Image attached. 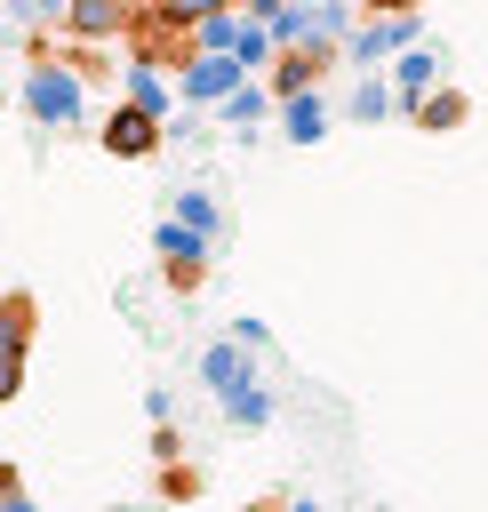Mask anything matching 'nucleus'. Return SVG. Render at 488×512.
Listing matches in <instances>:
<instances>
[{"mask_svg":"<svg viewBox=\"0 0 488 512\" xmlns=\"http://www.w3.org/2000/svg\"><path fill=\"white\" fill-rule=\"evenodd\" d=\"M16 96H24V112H32L40 128H88V88H80V72H72L40 32H32V64H24Z\"/></svg>","mask_w":488,"mask_h":512,"instance_id":"f257e3e1","label":"nucleus"},{"mask_svg":"<svg viewBox=\"0 0 488 512\" xmlns=\"http://www.w3.org/2000/svg\"><path fill=\"white\" fill-rule=\"evenodd\" d=\"M32 328H40V304L24 288L0 296V400L24 392V360H32Z\"/></svg>","mask_w":488,"mask_h":512,"instance_id":"f03ea898","label":"nucleus"},{"mask_svg":"<svg viewBox=\"0 0 488 512\" xmlns=\"http://www.w3.org/2000/svg\"><path fill=\"white\" fill-rule=\"evenodd\" d=\"M208 232H192L184 216H160L152 224V256H160V272H168V288H200V272H208Z\"/></svg>","mask_w":488,"mask_h":512,"instance_id":"7ed1b4c3","label":"nucleus"},{"mask_svg":"<svg viewBox=\"0 0 488 512\" xmlns=\"http://www.w3.org/2000/svg\"><path fill=\"white\" fill-rule=\"evenodd\" d=\"M96 136H104V152H112V160H152V152H160V120H152V112H136L128 96H120V104H104V128H96Z\"/></svg>","mask_w":488,"mask_h":512,"instance_id":"20e7f679","label":"nucleus"},{"mask_svg":"<svg viewBox=\"0 0 488 512\" xmlns=\"http://www.w3.org/2000/svg\"><path fill=\"white\" fill-rule=\"evenodd\" d=\"M240 80H248V72H240L232 56H192V64H176V104H224Z\"/></svg>","mask_w":488,"mask_h":512,"instance_id":"39448f33","label":"nucleus"},{"mask_svg":"<svg viewBox=\"0 0 488 512\" xmlns=\"http://www.w3.org/2000/svg\"><path fill=\"white\" fill-rule=\"evenodd\" d=\"M120 96H128L136 112L168 120V112H176V72H168V64H144V56H128V64H120Z\"/></svg>","mask_w":488,"mask_h":512,"instance_id":"423d86ee","label":"nucleus"},{"mask_svg":"<svg viewBox=\"0 0 488 512\" xmlns=\"http://www.w3.org/2000/svg\"><path fill=\"white\" fill-rule=\"evenodd\" d=\"M128 16H136V0H64V32L72 40H120L128 32Z\"/></svg>","mask_w":488,"mask_h":512,"instance_id":"0eeeda50","label":"nucleus"},{"mask_svg":"<svg viewBox=\"0 0 488 512\" xmlns=\"http://www.w3.org/2000/svg\"><path fill=\"white\" fill-rule=\"evenodd\" d=\"M432 80H440V56H432V48H416V40H408V48H400V56H392V80H384V88H392V112H400V120H408V104H416V96H424V88H432Z\"/></svg>","mask_w":488,"mask_h":512,"instance_id":"6e6552de","label":"nucleus"},{"mask_svg":"<svg viewBox=\"0 0 488 512\" xmlns=\"http://www.w3.org/2000/svg\"><path fill=\"white\" fill-rule=\"evenodd\" d=\"M408 120H416L424 136H448V128H464V120H472V96H464V88H440V80H432V88H424V96L408 104Z\"/></svg>","mask_w":488,"mask_h":512,"instance_id":"1a4fd4ad","label":"nucleus"},{"mask_svg":"<svg viewBox=\"0 0 488 512\" xmlns=\"http://www.w3.org/2000/svg\"><path fill=\"white\" fill-rule=\"evenodd\" d=\"M280 136H288V144H320V136H328V104H320V88L280 96Z\"/></svg>","mask_w":488,"mask_h":512,"instance_id":"9d476101","label":"nucleus"},{"mask_svg":"<svg viewBox=\"0 0 488 512\" xmlns=\"http://www.w3.org/2000/svg\"><path fill=\"white\" fill-rule=\"evenodd\" d=\"M216 120L232 128V136H248V128H264L272 120V96H264V80H240L224 104H216Z\"/></svg>","mask_w":488,"mask_h":512,"instance_id":"9b49d317","label":"nucleus"},{"mask_svg":"<svg viewBox=\"0 0 488 512\" xmlns=\"http://www.w3.org/2000/svg\"><path fill=\"white\" fill-rule=\"evenodd\" d=\"M56 56H64L72 72H80V88H104V80L120 72V64H112V40H64Z\"/></svg>","mask_w":488,"mask_h":512,"instance_id":"f8f14e48","label":"nucleus"},{"mask_svg":"<svg viewBox=\"0 0 488 512\" xmlns=\"http://www.w3.org/2000/svg\"><path fill=\"white\" fill-rule=\"evenodd\" d=\"M256 368H248V344H208L200 352V384H216V392H232V384H248Z\"/></svg>","mask_w":488,"mask_h":512,"instance_id":"ddd939ff","label":"nucleus"},{"mask_svg":"<svg viewBox=\"0 0 488 512\" xmlns=\"http://www.w3.org/2000/svg\"><path fill=\"white\" fill-rule=\"evenodd\" d=\"M216 400H224V416H232L240 432H264V424H272V392H264L256 376H248V384H232V392H216Z\"/></svg>","mask_w":488,"mask_h":512,"instance_id":"4468645a","label":"nucleus"},{"mask_svg":"<svg viewBox=\"0 0 488 512\" xmlns=\"http://www.w3.org/2000/svg\"><path fill=\"white\" fill-rule=\"evenodd\" d=\"M168 216H184V224H192V232H208V240L224 232V208H216V192H208V184H184V192L168 200Z\"/></svg>","mask_w":488,"mask_h":512,"instance_id":"2eb2a0df","label":"nucleus"},{"mask_svg":"<svg viewBox=\"0 0 488 512\" xmlns=\"http://www.w3.org/2000/svg\"><path fill=\"white\" fill-rule=\"evenodd\" d=\"M224 56H232V64H240V72H264V64H272V32H264V24H248V16H240V24H232V48H224Z\"/></svg>","mask_w":488,"mask_h":512,"instance_id":"dca6fc26","label":"nucleus"},{"mask_svg":"<svg viewBox=\"0 0 488 512\" xmlns=\"http://www.w3.org/2000/svg\"><path fill=\"white\" fill-rule=\"evenodd\" d=\"M352 120L368 128V120H392V88H384V72H360L352 80Z\"/></svg>","mask_w":488,"mask_h":512,"instance_id":"f3484780","label":"nucleus"},{"mask_svg":"<svg viewBox=\"0 0 488 512\" xmlns=\"http://www.w3.org/2000/svg\"><path fill=\"white\" fill-rule=\"evenodd\" d=\"M312 32L320 40H344L352 32V0H312Z\"/></svg>","mask_w":488,"mask_h":512,"instance_id":"a211bd4d","label":"nucleus"},{"mask_svg":"<svg viewBox=\"0 0 488 512\" xmlns=\"http://www.w3.org/2000/svg\"><path fill=\"white\" fill-rule=\"evenodd\" d=\"M152 8H160L168 24H184V32H192L200 16H216V8H240V0H152Z\"/></svg>","mask_w":488,"mask_h":512,"instance_id":"6ab92c4d","label":"nucleus"},{"mask_svg":"<svg viewBox=\"0 0 488 512\" xmlns=\"http://www.w3.org/2000/svg\"><path fill=\"white\" fill-rule=\"evenodd\" d=\"M352 8H360V16H416L424 0H352Z\"/></svg>","mask_w":488,"mask_h":512,"instance_id":"aec40b11","label":"nucleus"},{"mask_svg":"<svg viewBox=\"0 0 488 512\" xmlns=\"http://www.w3.org/2000/svg\"><path fill=\"white\" fill-rule=\"evenodd\" d=\"M152 456H160V464H168V456H184V440H176V416H168V424L152 432Z\"/></svg>","mask_w":488,"mask_h":512,"instance_id":"412c9836","label":"nucleus"},{"mask_svg":"<svg viewBox=\"0 0 488 512\" xmlns=\"http://www.w3.org/2000/svg\"><path fill=\"white\" fill-rule=\"evenodd\" d=\"M264 512H320V504H304V496H296V504H264Z\"/></svg>","mask_w":488,"mask_h":512,"instance_id":"4be33fe9","label":"nucleus"},{"mask_svg":"<svg viewBox=\"0 0 488 512\" xmlns=\"http://www.w3.org/2000/svg\"><path fill=\"white\" fill-rule=\"evenodd\" d=\"M0 32H8V8H0Z\"/></svg>","mask_w":488,"mask_h":512,"instance_id":"5701e85b","label":"nucleus"}]
</instances>
